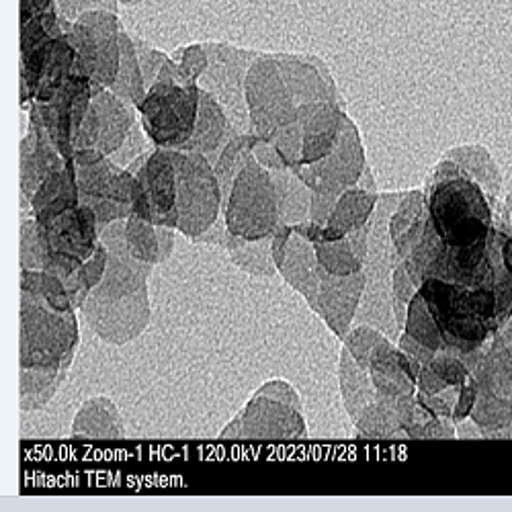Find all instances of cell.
I'll return each mask as SVG.
<instances>
[{"instance_id": "f6af8a7d", "label": "cell", "mask_w": 512, "mask_h": 512, "mask_svg": "<svg viewBox=\"0 0 512 512\" xmlns=\"http://www.w3.org/2000/svg\"><path fill=\"white\" fill-rule=\"evenodd\" d=\"M336 199L338 197H334V195H326V193L314 191L312 193V205H310V220L316 222V224L326 226L330 222V216H332V211H334Z\"/></svg>"}, {"instance_id": "ee69618b", "label": "cell", "mask_w": 512, "mask_h": 512, "mask_svg": "<svg viewBox=\"0 0 512 512\" xmlns=\"http://www.w3.org/2000/svg\"><path fill=\"white\" fill-rule=\"evenodd\" d=\"M256 394L273 398V400H279V402H285V404H289V406H293L297 410H304L300 394H297L285 379H271V381H267L261 390H256Z\"/></svg>"}, {"instance_id": "cb8c5ba5", "label": "cell", "mask_w": 512, "mask_h": 512, "mask_svg": "<svg viewBox=\"0 0 512 512\" xmlns=\"http://www.w3.org/2000/svg\"><path fill=\"white\" fill-rule=\"evenodd\" d=\"M80 205L78 177L74 158L66 162L64 168L56 170L44 183L39 185L35 195L31 197V213L35 220L50 218L54 213Z\"/></svg>"}, {"instance_id": "d6986e66", "label": "cell", "mask_w": 512, "mask_h": 512, "mask_svg": "<svg viewBox=\"0 0 512 512\" xmlns=\"http://www.w3.org/2000/svg\"><path fill=\"white\" fill-rule=\"evenodd\" d=\"M345 117L343 101H324L300 107V119L304 123L302 166L314 164L334 150L340 132H343Z\"/></svg>"}, {"instance_id": "603a6c76", "label": "cell", "mask_w": 512, "mask_h": 512, "mask_svg": "<svg viewBox=\"0 0 512 512\" xmlns=\"http://www.w3.org/2000/svg\"><path fill=\"white\" fill-rule=\"evenodd\" d=\"M426 220H429L426 195L422 191L404 193L390 218V238L402 261L408 259L416 244L420 242L426 228Z\"/></svg>"}, {"instance_id": "52a82bcc", "label": "cell", "mask_w": 512, "mask_h": 512, "mask_svg": "<svg viewBox=\"0 0 512 512\" xmlns=\"http://www.w3.org/2000/svg\"><path fill=\"white\" fill-rule=\"evenodd\" d=\"M228 230L246 240L271 238L281 224L271 170L252 158L238 175L224 205Z\"/></svg>"}, {"instance_id": "bcb514c9", "label": "cell", "mask_w": 512, "mask_h": 512, "mask_svg": "<svg viewBox=\"0 0 512 512\" xmlns=\"http://www.w3.org/2000/svg\"><path fill=\"white\" fill-rule=\"evenodd\" d=\"M252 152H254V158L259 160V162H261L265 168H269V170H283V168H289V166L285 164L283 156L279 154V150H277L271 142H265V140L259 138V140H256Z\"/></svg>"}, {"instance_id": "7a4b0ae2", "label": "cell", "mask_w": 512, "mask_h": 512, "mask_svg": "<svg viewBox=\"0 0 512 512\" xmlns=\"http://www.w3.org/2000/svg\"><path fill=\"white\" fill-rule=\"evenodd\" d=\"M78 340L76 310L58 312L21 291V367L70 369Z\"/></svg>"}, {"instance_id": "8d00e7d4", "label": "cell", "mask_w": 512, "mask_h": 512, "mask_svg": "<svg viewBox=\"0 0 512 512\" xmlns=\"http://www.w3.org/2000/svg\"><path fill=\"white\" fill-rule=\"evenodd\" d=\"M318 263L332 275H353L365 269V263L353 252L349 238L314 244Z\"/></svg>"}, {"instance_id": "83f0119b", "label": "cell", "mask_w": 512, "mask_h": 512, "mask_svg": "<svg viewBox=\"0 0 512 512\" xmlns=\"http://www.w3.org/2000/svg\"><path fill=\"white\" fill-rule=\"evenodd\" d=\"M377 201H379L377 191L355 185L347 189L343 195H338L330 222L326 226L349 236L353 230L365 226L371 220L373 211L377 209Z\"/></svg>"}, {"instance_id": "5b68a950", "label": "cell", "mask_w": 512, "mask_h": 512, "mask_svg": "<svg viewBox=\"0 0 512 512\" xmlns=\"http://www.w3.org/2000/svg\"><path fill=\"white\" fill-rule=\"evenodd\" d=\"M199 105V84L156 80L138 107V115L146 134L158 148L179 150L195 132Z\"/></svg>"}, {"instance_id": "7402d4cb", "label": "cell", "mask_w": 512, "mask_h": 512, "mask_svg": "<svg viewBox=\"0 0 512 512\" xmlns=\"http://www.w3.org/2000/svg\"><path fill=\"white\" fill-rule=\"evenodd\" d=\"M72 437L74 439H89V441H119L125 439V424L119 408L113 400L105 396H97L84 402L74 416L72 422Z\"/></svg>"}, {"instance_id": "ffe728a7", "label": "cell", "mask_w": 512, "mask_h": 512, "mask_svg": "<svg viewBox=\"0 0 512 512\" xmlns=\"http://www.w3.org/2000/svg\"><path fill=\"white\" fill-rule=\"evenodd\" d=\"M238 136L236 127L232 125L228 113L218 103V99L201 89V105L195 123V132L187 144L179 150L185 152H199L209 158L211 164H216L218 156L226 148V144Z\"/></svg>"}, {"instance_id": "4fadbf2b", "label": "cell", "mask_w": 512, "mask_h": 512, "mask_svg": "<svg viewBox=\"0 0 512 512\" xmlns=\"http://www.w3.org/2000/svg\"><path fill=\"white\" fill-rule=\"evenodd\" d=\"M365 166L367 160L359 127L347 115L334 150L314 164L300 166L295 173L306 181L312 191L338 197L359 183Z\"/></svg>"}, {"instance_id": "681fc988", "label": "cell", "mask_w": 512, "mask_h": 512, "mask_svg": "<svg viewBox=\"0 0 512 512\" xmlns=\"http://www.w3.org/2000/svg\"><path fill=\"white\" fill-rule=\"evenodd\" d=\"M158 232V261L164 263L170 259V254H173L175 248V228H166V226H156Z\"/></svg>"}, {"instance_id": "9c48e42d", "label": "cell", "mask_w": 512, "mask_h": 512, "mask_svg": "<svg viewBox=\"0 0 512 512\" xmlns=\"http://www.w3.org/2000/svg\"><path fill=\"white\" fill-rule=\"evenodd\" d=\"M209 56L207 70L199 78V87L218 99L238 134H252L246 103V76L261 52L234 48L230 44H203Z\"/></svg>"}, {"instance_id": "f35d334b", "label": "cell", "mask_w": 512, "mask_h": 512, "mask_svg": "<svg viewBox=\"0 0 512 512\" xmlns=\"http://www.w3.org/2000/svg\"><path fill=\"white\" fill-rule=\"evenodd\" d=\"M383 338L386 336H383L377 328H373L369 324H359L349 330V334L343 338V343H345V349H349V353L355 357V361L361 367L369 369L371 353Z\"/></svg>"}, {"instance_id": "30bf717a", "label": "cell", "mask_w": 512, "mask_h": 512, "mask_svg": "<svg viewBox=\"0 0 512 512\" xmlns=\"http://www.w3.org/2000/svg\"><path fill=\"white\" fill-rule=\"evenodd\" d=\"M93 101V82L89 76L74 72L64 87L46 103H31L27 117L37 119L46 127L52 142L66 160L76 154V138L80 125Z\"/></svg>"}, {"instance_id": "d6a6232c", "label": "cell", "mask_w": 512, "mask_h": 512, "mask_svg": "<svg viewBox=\"0 0 512 512\" xmlns=\"http://www.w3.org/2000/svg\"><path fill=\"white\" fill-rule=\"evenodd\" d=\"M107 263H109V250H107L105 242L99 240V246L93 252L91 259L84 261L70 277L64 279L68 293H70V300L76 310H80L84 306L89 293L103 281Z\"/></svg>"}, {"instance_id": "2e32d148", "label": "cell", "mask_w": 512, "mask_h": 512, "mask_svg": "<svg viewBox=\"0 0 512 512\" xmlns=\"http://www.w3.org/2000/svg\"><path fill=\"white\" fill-rule=\"evenodd\" d=\"M318 275L320 291L316 312L322 316L328 328L343 340L357 318L367 285V273L363 269L353 275H332L318 263Z\"/></svg>"}, {"instance_id": "ab89813d", "label": "cell", "mask_w": 512, "mask_h": 512, "mask_svg": "<svg viewBox=\"0 0 512 512\" xmlns=\"http://www.w3.org/2000/svg\"><path fill=\"white\" fill-rule=\"evenodd\" d=\"M170 58H173V62L177 64L183 84H199V78L203 76L209 64V56L203 44L179 48L170 54Z\"/></svg>"}, {"instance_id": "6da1fadb", "label": "cell", "mask_w": 512, "mask_h": 512, "mask_svg": "<svg viewBox=\"0 0 512 512\" xmlns=\"http://www.w3.org/2000/svg\"><path fill=\"white\" fill-rule=\"evenodd\" d=\"M424 195L429 224L449 248L488 242L500 222L496 199L449 156L433 168Z\"/></svg>"}, {"instance_id": "8fae6325", "label": "cell", "mask_w": 512, "mask_h": 512, "mask_svg": "<svg viewBox=\"0 0 512 512\" xmlns=\"http://www.w3.org/2000/svg\"><path fill=\"white\" fill-rule=\"evenodd\" d=\"M76 50L66 35H56L35 50L21 54V107L29 109L31 103H46L64 87L74 74Z\"/></svg>"}, {"instance_id": "f1b7e54d", "label": "cell", "mask_w": 512, "mask_h": 512, "mask_svg": "<svg viewBox=\"0 0 512 512\" xmlns=\"http://www.w3.org/2000/svg\"><path fill=\"white\" fill-rule=\"evenodd\" d=\"M224 248L228 250L234 265L254 277H273L279 269L273 259L271 238L261 240H246L232 232L226 236Z\"/></svg>"}, {"instance_id": "e0dca14e", "label": "cell", "mask_w": 512, "mask_h": 512, "mask_svg": "<svg viewBox=\"0 0 512 512\" xmlns=\"http://www.w3.org/2000/svg\"><path fill=\"white\" fill-rule=\"evenodd\" d=\"M50 134L37 119L27 117V132L21 140V218L33 216L31 197L50 175L66 166Z\"/></svg>"}, {"instance_id": "7dc6e473", "label": "cell", "mask_w": 512, "mask_h": 512, "mask_svg": "<svg viewBox=\"0 0 512 512\" xmlns=\"http://www.w3.org/2000/svg\"><path fill=\"white\" fill-rule=\"evenodd\" d=\"M291 236H293V226H289V224H279V228L271 236V250H273V259H275L277 269L285 261V250H287Z\"/></svg>"}, {"instance_id": "ba28073f", "label": "cell", "mask_w": 512, "mask_h": 512, "mask_svg": "<svg viewBox=\"0 0 512 512\" xmlns=\"http://www.w3.org/2000/svg\"><path fill=\"white\" fill-rule=\"evenodd\" d=\"M246 103L252 123V134L265 142L300 119L297 105L289 84L283 76L277 54H263L256 58L246 76Z\"/></svg>"}, {"instance_id": "5bb4252c", "label": "cell", "mask_w": 512, "mask_h": 512, "mask_svg": "<svg viewBox=\"0 0 512 512\" xmlns=\"http://www.w3.org/2000/svg\"><path fill=\"white\" fill-rule=\"evenodd\" d=\"M138 109L121 101L109 89L93 95L87 117L76 138V150L95 148L107 156L117 152L136 125Z\"/></svg>"}, {"instance_id": "d590c367", "label": "cell", "mask_w": 512, "mask_h": 512, "mask_svg": "<svg viewBox=\"0 0 512 512\" xmlns=\"http://www.w3.org/2000/svg\"><path fill=\"white\" fill-rule=\"evenodd\" d=\"M449 158H453L467 175H472L480 185L486 187V191L496 199L498 195V175L496 166L490 160V154L482 146H463L453 148L447 152Z\"/></svg>"}, {"instance_id": "4dcf8cb0", "label": "cell", "mask_w": 512, "mask_h": 512, "mask_svg": "<svg viewBox=\"0 0 512 512\" xmlns=\"http://www.w3.org/2000/svg\"><path fill=\"white\" fill-rule=\"evenodd\" d=\"M68 369H29L21 367V410L35 412L46 408L62 383L66 381Z\"/></svg>"}, {"instance_id": "7bdbcfd3", "label": "cell", "mask_w": 512, "mask_h": 512, "mask_svg": "<svg viewBox=\"0 0 512 512\" xmlns=\"http://www.w3.org/2000/svg\"><path fill=\"white\" fill-rule=\"evenodd\" d=\"M134 41H136V50H138V58H140V66H142V72H144V80H146V89H150L152 84L158 80L168 56L152 46H148L144 39L136 37L134 35Z\"/></svg>"}, {"instance_id": "1f68e13d", "label": "cell", "mask_w": 512, "mask_h": 512, "mask_svg": "<svg viewBox=\"0 0 512 512\" xmlns=\"http://www.w3.org/2000/svg\"><path fill=\"white\" fill-rule=\"evenodd\" d=\"M259 140L256 134H238L234 136L226 148L222 150V154L218 156L216 164H213V170H216V177L220 181L222 187V197H224V205L228 203V197L232 193V187L238 179V175L244 170V166L254 158V144Z\"/></svg>"}, {"instance_id": "484cf974", "label": "cell", "mask_w": 512, "mask_h": 512, "mask_svg": "<svg viewBox=\"0 0 512 512\" xmlns=\"http://www.w3.org/2000/svg\"><path fill=\"white\" fill-rule=\"evenodd\" d=\"M338 381H340V396H343L345 408L355 422L359 414L377 400V390L373 386V379L369 369L361 367L349 349L340 351L338 357Z\"/></svg>"}, {"instance_id": "277c9868", "label": "cell", "mask_w": 512, "mask_h": 512, "mask_svg": "<svg viewBox=\"0 0 512 512\" xmlns=\"http://www.w3.org/2000/svg\"><path fill=\"white\" fill-rule=\"evenodd\" d=\"M41 244V271L70 277L99 246V224L89 205H76L37 220Z\"/></svg>"}, {"instance_id": "f546056e", "label": "cell", "mask_w": 512, "mask_h": 512, "mask_svg": "<svg viewBox=\"0 0 512 512\" xmlns=\"http://www.w3.org/2000/svg\"><path fill=\"white\" fill-rule=\"evenodd\" d=\"M355 429L361 439H394L398 433H404L398 414V400L377 396V400L359 414Z\"/></svg>"}, {"instance_id": "7c38bea8", "label": "cell", "mask_w": 512, "mask_h": 512, "mask_svg": "<svg viewBox=\"0 0 512 512\" xmlns=\"http://www.w3.org/2000/svg\"><path fill=\"white\" fill-rule=\"evenodd\" d=\"M304 412L285 402L254 394L236 418L220 431V439L248 441H289L306 439Z\"/></svg>"}, {"instance_id": "8992f818", "label": "cell", "mask_w": 512, "mask_h": 512, "mask_svg": "<svg viewBox=\"0 0 512 512\" xmlns=\"http://www.w3.org/2000/svg\"><path fill=\"white\" fill-rule=\"evenodd\" d=\"M173 158L177 166V230L193 240L220 220V211H224L222 187L207 156L173 150Z\"/></svg>"}, {"instance_id": "74e56055", "label": "cell", "mask_w": 512, "mask_h": 512, "mask_svg": "<svg viewBox=\"0 0 512 512\" xmlns=\"http://www.w3.org/2000/svg\"><path fill=\"white\" fill-rule=\"evenodd\" d=\"M125 242L136 259L158 265V232L152 222L138 216L125 220Z\"/></svg>"}, {"instance_id": "9a60e30c", "label": "cell", "mask_w": 512, "mask_h": 512, "mask_svg": "<svg viewBox=\"0 0 512 512\" xmlns=\"http://www.w3.org/2000/svg\"><path fill=\"white\" fill-rule=\"evenodd\" d=\"M89 328L107 345H127L136 340L150 324V295H142L134 302L101 304L87 300L80 308Z\"/></svg>"}, {"instance_id": "ac0fdd59", "label": "cell", "mask_w": 512, "mask_h": 512, "mask_svg": "<svg viewBox=\"0 0 512 512\" xmlns=\"http://www.w3.org/2000/svg\"><path fill=\"white\" fill-rule=\"evenodd\" d=\"M144 187L152 211V224L179 228L177 213V166L173 150L158 148L150 154L144 168L136 175Z\"/></svg>"}, {"instance_id": "3957f363", "label": "cell", "mask_w": 512, "mask_h": 512, "mask_svg": "<svg viewBox=\"0 0 512 512\" xmlns=\"http://www.w3.org/2000/svg\"><path fill=\"white\" fill-rule=\"evenodd\" d=\"M62 31L76 50L74 72L89 76L93 95L111 89L121 64V23L117 13L97 9L82 13L74 23L62 21Z\"/></svg>"}, {"instance_id": "4316f807", "label": "cell", "mask_w": 512, "mask_h": 512, "mask_svg": "<svg viewBox=\"0 0 512 512\" xmlns=\"http://www.w3.org/2000/svg\"><path fill=\"white\" fill-rule=\"evenodd\" d=\"M109 91L115 93L121 101H125L127 105L134 107V109H138L142 105V101L148 93L134 35L127 33L125 29H121L119 74H117V80L113 82V87Z\"/></svg>"}, {"instance_id": "836d02e7", "label": "cell", "mask_w": 512, "mask_h": 512, "mask_svg": "<svg viewBox=\"0 0 512 512\" xmlns=\"http://www.w3.org/2000/svg\"><path fill=\"white\" fill-rule=\"evenodd\" d=\"M21 291L35 295L37 300L48 304L58 312H72L76 310L68 287L62 277L48 273V271H21Z\"/></svg>"}, {"instance_id": "c3c4849f", "label": "cell", "mask_w": 512, "mask_h": 512, "mask_svg": "<svg viewBox=\"0 0 512 512\" xmlns=\"http://www.w3.org/2000/svg\"><path fill=\"white\" fill-rule=\"evenodd\" d=\"M371 224H373V218L365 224V226H361V228H357V230H353L347 238H349V242H351V248H353V252L359 256V259L365 263L367 261V254H369V236H371Z\"/></svg>"}, {"instance_id": "44dd1931", "label": "cell", "mask_w": 512, "mask_h": 512, "mask_svg": "<svg viewBox=\"0 0 512 512\" xmlns=\"http://www.w3.org/2000/svg\"><path fill=\"white\" fill-rule=\"evenodd\" d=\"M281 277L291 285L295 291H300L312 310L318 304V291H320V275H318V256L316 248L310 240L295 234L289 238L285 261L279 267Z\"/></svg>"}, {"instance_id": "60d3db41", "label": "cell", "mask_w": 512, "mask_h": 512, "mask_svg": "<svg viewBox=\"0 0 512 512\" xmlns=\"http://www.w3.org/2000/svg\"><path fill=\"white\" fill-rule=\"evenodd\" d=\"M154 148H156V144L150 140V136L146 134L142 123L136 121V125L132 127V132H130V136L125 138V142L121 144V148L111 154V160H113L117 166L127 168L138 156H142V154H146V152H152Z\"/></svg>"}, {"instance_id": "e575fe53", "label": "cell", "mask_w": 512, "mask_h": 512, "mask_svg": "<svg viewBox=\"0 0 512 512\" xmlns=\"http://www.w3.org/2000/svg\"><path fill=\"white\" fill-rule=\"evenodd\" d=\"M404 332L408 336H412L416 343L424 345L426 349H431L435 353L447 351V345H445V340L441 336V330H439L433 314L429 312V308H426L420 293H416L412 297V302L408 304Z\"/></svg>"}, {"instance_id": "f907efd6", "label": "cell", "mask_w": 512, "mask_h": 512, "mask_svg": "<svg viewBox=\"0 0 512 512\" xmlns=\"http://www.w3.org/2000/svg\"><path fill=\"white\" fill-rule=\"evenodd\" d=\"M140 3H144V0H119L121 7H136Z\"/></svg>"}, {"instance_id": "d4e9b609", "label": "cell", "mask_w": 512, "mask_h": 512, "mask_svg": "<svg viewBox=\"0 0 512 512\" xmlns=\"http://www.w3.org/2000/svg\"><path fill=\"white\" fill-rule=\"evenodd\" d=\"M277 205H279V218L281 224H302L310 220V205H312V189L306 181L295 173L293 168L271 170Z\"/></svg>"}, {"instance_id": "b9f144b4", "label": "cell", "mask_w": 512, "mask_h": 512, "mask_svg": "<svg viewBox=\"0 0 512 512\" xmlns=\"http://www.w3.org/2000/svg\"><path fill=\"white\" fill-rule=\"evenodd\" d=\"M21 271H41V244L33 216L21 218Z\"/></svg>"}]
</instances>
